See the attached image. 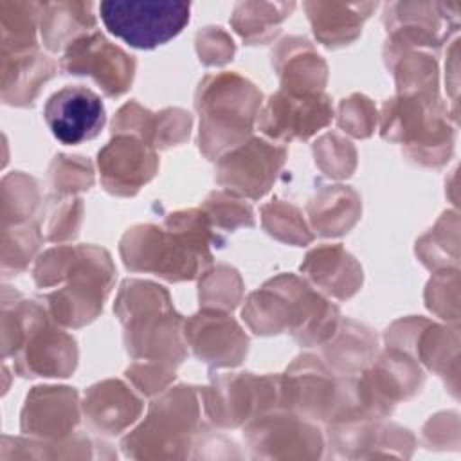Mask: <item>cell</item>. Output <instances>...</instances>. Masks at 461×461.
Instances as JSON below:
<instances>
[{
  "label": "cell",
  "mask_w": 461,
  "mask_h": 461,
  "mask_svg": "<svg viewBox=\"0 0 461 461\" xmlns=\"http://www.w3.org/2000/svg\"><path fill=\"white\" fill-rule=\"evenodd\" d=\"M290 4H256V11L259 16H252L243 4H238L236 11H234V18L232 23L236 27V31L249 41H258V31L261 32H268L267 27H276L277 23L292 11H283L285 7H288Z\"/></svg>",
  "instance_id": "obj_23"
},
{
  "label": "cell",
  "mask_w": 461,
  "mask_h": 461,
  "mask_svg": "<svg viewBox=\"0 0 461 461\" xmlns=\"http://www.w3.org/2000/svg\"><path fill=\"white\" fill-rule=\"evenodd\" d=\"M286 149L261 139H250L220 158L216 180L225 189L249 196H263L283 166Z\"/></svg>",
  "instance_id": "obj_10"
},
{
  "label": "cell",
  "mask_w": 461,
  "mask_h": 461,
  "mask_svg": "<svg viewBox=\"0 0 461 461\" xmlns=\"http://www.w3.org/2000/svg\"><path fill=\"white\" fill-rule=\"evenodd\" d=\"M115 310L126 324V348L133 357L160 362H180L182 319L169 304V295L157 285L126 281Z\"/></svg>",
  "instance_id": "obj_4"
},
{
  "label": "cell",
  "mask_w": 461,
  "mask_h": 461,
  "mask_svg": "<svg viewBox=\"0 0 461 461\" xmlns=\"http://www.w3.org/2000/svg\"><path fill=\"white\" fill-rule=\"evenodd\" d=\"M16 369L23 376H68L77 351L67 333L50 326L49 317L34 301L14 304Z\"/></svg>",
  "instance_id": "obj_6"
},
{
  "label": "cell",
  "mask_w": 461,
  "mask_h": 461,
  "mask_svg": "<svg viewBox=\"0 0 461 461\" xmlns=\"http://www.w3.org/2000/svg\"><path fill=\"white\" fill-rule=\"evenodd\" d=\"M243 317L256 333L288 330L304 346L331 340L339 326V308L295 276H279L254 292Z\"/></svg>",
  "instance_id": "obj_2"
},
{
  "label": "cell",
  "mask_w": 461,
  "mask_h": 461,
  "mask_svg": "<svg viewBox=\"0 0 461 461\" xmlns=\"http://www.w3.org/2000/svg\"><path fill=\"white\" fill-rule=\"evenodd\" d=\"M112 277L110 256L95 247L52 249L34 268L40 286L68 279L67 286L49 295L52 317L65 326H81L99 313Z\"/></svg>",
  "instance_id": "obj_3"
},
{
  "label": "cell",
  "mask_w": 461,
  "mask_h": 461,
  "mask_svg": "<svg viewBox=\"0 0 461 461\" xmlns=\"http://www.w3.org/2000/svg\"><path fill=\"white\" fill-rule=\"evenodd\" d=\"M259 104L261 94L236 74L205 77L196 97L202 151L214 157L241 146L252 131Z\"/></svg>",
  "instance_id": "obj_5"
},
{
  "label": "cell",
  "mask_w": 461,
  "mask_h": 461,
  "mask_svg": "<svg viewBox=\"0 0 461 461\" xmlns=\"http://www.w3.org/2000/svg\"><path fill=\"white\" fill-rule=\"evenodd\" d=\"M328 294L349 297L362 281V270L342 247H322L308 254L301 267Z\"/></svg>",
  "instance_id": "obj_20"
},
{
  "label": "cell",
  "mask_w": 461,
  "mask_h": 461,
  "mask_svg": "<svg viewBox=\"0 0 461 461\" xmlns=\"http://www.w3.org/2000/svg\"><path fill=\"white\" fill-rule=\"evenodd\" d=\"M340 335L339 339L348 344L342 346L339 342L330 340V348H326V357L330 358L328 362L335 366V369L340 371H358L362 369L367 362H371L375 351H376V339L366 330L364 326L355 324V330H339Z\"/></svg>",
  "instance_id": "obj_22"
},
{
  "label": "cell",
  "mask_w": 461,
  "mask_h": 461,
  "mask_svg": "<svg viewBox=\"0 0 461 461\" xmlns=\"http://www.w3.org/2000/svg\"><path fill=\"white\" fill-rule=\"evenodd\" d=\"M140 400L121 382L108 380L90 387L83 409L90 423L106 434H117L140 412Z\"/></svg>",
  "instance_id": "obj_18"
},
{
  "label": "cell",
  "mask_w": 461,
  "mask_h": 461,
  "mask_svg": "<svg viewBox=\"0 0 461 461\" xmlns=\"http://www.w3.org/2000/svg\"><path fill=\"white\" fill-rule=\"evenodd\" d=\"M103 185L115 194H133L157 171L153 146L135 135L113 137L97 155Z\"/></svg>",
  "instance_id": "obj_15"
},
{
  "label": "cell",
  "mask_w": 461,
  "mask_h": 461,
  "mask_svg": "<svg viewBox=\"0 0 461 461\" xmlns=\"http://www.w3.org/2000/svg\"><path fill=\"white\" fill-rule=\"evenodd\" d=\"M77 423V398L68 387H36L23 409L22 429L38 436L61 438Z\"/></svg>",
  "instance_id": "obj_17"
},
{
  "label": "cell",
  "mask_w": 461,
  "mask_h": 461,
  "mask_svg": "<svg viewBox=\"0 0 461 461\" xmlns=\"http://www.w3.org/2000/svg\"><path fill=\"white\" fill-rule=\"evenodd\" d=\"M349 382L351 378L337 380L319 358L304 355L290 366L286 376H281V403L312 418L335 420L342 402H348Z\"/></svg>",
  "instance_id": "obj_8"
},
{
  "label": "cell",
  "mask_w": 461,
  "mask_h": 461,
  "mask_svg": "<svg viewBox=\"0 0 461 461\" xmlns=\"http://www.w3.org/2000/svg\"><path fill=\"white\" fill-rule=\"evenodd\" d=\"M67 74L90 76L106 95L124 94L133 79L135 59L110 43L101 32L81 34L68 43L61 58Z\"/></svg>",
  "instance_id": "obj_9"
},
{
  "label": "cell",
  "mask_w": 461,
  "mask_h": 461,
  "mask_svg": "<svg viewBox=\"0 0 461 461\" xmlns=\"http://www.w3.org/2000/svg\"><path fill=\"white\" fill-rule=\"evenodd\" d=\"M43 115L52 135L70 146L97 137L106 121L101 97L79 85L52 94Z\"/></svg>",
  "instance_id": "obj_13"
},
{
  "label": "cell",
  "mask_w": 461,
  "mask_h": 461,
  "mask_svg": "<svg viewBox=\"0 0 461 461\" xmlns=\"http://www.w3.org/2000/svg\"><path fill=\"white\" fill-rule=\"evenodd\" d=\"M198 418V403L191 387H176L164 393L151 403L148 420L135 434L124 439V445H148L158 436L157 447L189 445L193 427Z\"/></svg>",
  "instance_id": "obj_14"
},
{
  "label": "cell",
  "mask_w": 461,
  "mask_h": 461,
  "mask_svg": "<svg viewBox=\"0 0 461 461\" xmlns=\"http://www.w3.org/2000/svg\"><path fill=\"white\" fill-rule=\"evenodd\" d=\"M92 4L58 2L41 5V31L45 45L52 50L63 47L65 38L74 36L77 27H94Z\"/></svg>",
  "instance_id": "obj_21"
},
{
  "label": "cell",
  "mask_w": 461,
  "mask_h": 461,
  "mask_svg": "<svg viewBox=\"0 0 461 461\" xmlns=\"http://www.w3.org/2000/svg\"><path fill=\"white\" fill-rule=\"evenodd\" d=\"M189 2L106 0L99 4L106 29L137 49H153L175 38L189 22Z\"/></svg>",
  "instance_id": "obj_7"
},
{
  "label": "cell",
  "mask_w": 461,
  "mask_h": 461,
  "mask_svg": "<svg viewBox=\"0 0 461 461\" xmlns=\"http://www.w3.org/2000/svg\"><path fill=\"white\" fill-rule=\"evenodd\" d=\"M333 117L330 97L322 92L281 88L259 117L261 130L276 139H308Z\"/></svg>",
  "instance_id": "obj_12"
},
{
  "label": "cell",
  "mask_w": 461,
  "mask_h": 461,
  "mask_svg": "<svg viewBox=\"0 0 461 461\" xmlns=\"http://www.w3.org/2000/svg\"><path fill=\"white\" fill-rule=\"evenodd\" d=\"M218 241L205 212L187 211L169 214L166 229L139 225L128 230L121 243L124 265L169 281L193 279L211 265L209 243Z\"/></svg>",
  "instance_id": "obj_1"
},
{
  "label": "cell",
  "mask_w": 461,
  "mask_h": 461,
  "mask_svg": "<svg viewBox=\"0 0 461 461\" xmlns=\"http://www.w3.org/2000/svg\"><path fill=\"white\" fill-rule=\"evenodd\" d=\"M304 7L315 36L324 45H342L357 38L362 22L375 9V4L310 2Z\"/></svg>",
  "instance_id": "obj_19"
},
{
  "label": "cell",
  "mask_w": 461,
  "mask_h": 461,
  "mask_svg": "<svg viewBox=\"0 0 461 461\" xmlns=\"http://www.w3.org/2000/svg\"><path fill=\"white\" fill-rule=\"evenodd\" d=\"M205 396L207 412L221 425H238L252 414L281 402V376H221Z\"/></svg>",
  "instance_id": "obj_11"
},
{
  "label": "cell",
  "mask_w": 461,
  "mask_h": 461,
  "mask_svg": "<svg viewBox=\"0 0 461 461\" xmlns=\"http://www.w3.org/2000/svg\"><path fill=\"white\" fill-rule=\"evenodd\" d=\"M185 340L198 358L212 366L240 364L249 344L240 326L214 310H205L185 322Z\"/></svg>",
  "instance_id": "obj_16"
}]
</instances>
